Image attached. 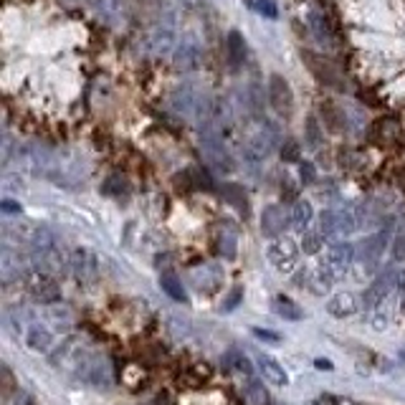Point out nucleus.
Returning <instances> with one entry per match:
<instances>
[{
  "label": "nucleus",
  "mask_w": 405,
  "mask_h": 405,
  "mask_svg": "<svg viewBox=\"0 0 405 405\" xmlns=\"http://www.w3.org/2000/svg\"><path fill=\"white\" fill-rule=\"evenodd\" d=\"M200 152H203V160L208 163V168H213L221 175H228V172L236 170V160L225 147L218 127H211V124L200 127Z\"/></svg>",
  "instance_id": "obj_1"
},
{
  "label": "nucleus",
  "mask_w": 405,
  "mask_h": 405,
  "mask_svg": "<svg viewBox=\"0 0 405 405\" xmlns=\"http://www.w3.org/2000/svg\"><path fill=\"white\" fill-rule=\"evenodd\" d=\"M76 377L94 387H109L115 382V370L109 357L104 355H94V352H84V355L76 357V368H74Z\"/></svg>",
  "instance_id": "obj_2"
},
{
  "label": "nucleus",
  "mask_w": 405,
  "mask_h": 405,
  "mask_svg": "<svg viewBox=\"0 0 405 405\" xmlns=\"http://www.w3.org/2000/svg\"><path fill=\"white\" fill-rule=\"evenodd\" d=\"M276 147H281L278 129L271 122H261L254 132H248L246 142H243V155H246L248 163H264Z\"/></svg>",
  "instance_id": "obj_3"
},
{
  "label": "nucleus",
  "mask_w": 405,
  "mask_h": 405,
  "mask_svg": "<svg viewBox=\"0 0 405 405\" xmlns=\"http://www.w3.org/2000/svg\"><path fill=\"white\" fill-rule=\"evenodd\" d=\"M266 94H269V107H271L278 117L289 119V117L294 115V91H291L289 81H286L281 74H271V76H269Z\"/></svg>",
  "instance_id": "obj_4"
},
{
  "label": "nucleus",
  "mask_w": 405,
  "mask_h": 405,
  "mask_svg": "<svg viewBox=\"0 0 405 405\" xmlns=\"http://www.w3.org/2000/svg\"><path fill=\"white\" fill-rule=\"evenodd\" d=\"M69 269H71L74 278L84 286L94 284L99 278V259L91 248H74L71 256H69Z\"/></svg>",
  "instance_id": "obj_5"
},
{
  "label": "nucleus",
  "mask_w": 405,
  "mask_h": 405,
  "mask_svg": "<svg viewBox=\"0 0 405 405\" xmlns=\"http://www.w3.org/2000/svg\"><path fill=\"white\" fill-rule=\"evenodd\" d=\"M25 291H28V297H33L41 304H56L61 299V289L56 276L43 271H30L25 276Z\"/></svg>",
  "instance_id": "obj_6"
},
{
  "label": "nucleus",
  "mask_w": 405,
  "mask_h": 405,
  "mask_svg": "<svg viewBox=\"0 0 405 405\" xmlns=\"http://www.w3.org/2000/svg\"><path fill=\"white\" fill-rule=\"evenodd\" d=\"M352 230H357V218L352 211H324L319 218V233L324 238L329 236H350Z\"/></svg>",
  "instance_id": "obj_7"
},
{
  "label": "nucleus",
  "mask_w": 405,
  "mask_h": 405,
  "mask_svg": "<svg viewBox=\"0 0 405 405\" xmlns=\"http://www.w3.org/2000/svg\"><path fill=\"white\" fill-rule=\"evenodd\" d=\"M147 46H150V54L160 56V59L175 54L177 38H175V25H172V20L165 18L160 20V23H155V28L150 30V38H147Z\"/></svg>",
  "instance_id": "obj_8"
},
{
  "label": "nucleus",
  "mask_w": 405,
  "mask_h": 405,
  "mask_svg": "<svg viewBox=\"0 0 405 405\" xmlns=\"http://www.w3.org/2000/svg\"><path fill=\"white\" fill-rule=\"evenodd\" d=\"M203 59H206V54H203L200 41H195V38H182V41H177L175 54H172V66H175L177 71H198V69L203 66Z\"/></svg>",
  "instance_id": "obj_9"
},
{
  "label": "nucleus",
  "mask_w": 405,
  "mask_h": 405,
  "mask_svg": "<svg viewBox=\"0 0 405 405\" xmlns=\"http://www.w3.org/2000/svg\"><path fill=\"white\" fill-rule=\"evenodd\" d=\"M269 261H271V266L281 274H289L291 269L297 266V259H299V248L297 243L291 241V238H276V241L269 246L266 251Z\"/></svg>",
  "instance_id": "obj_10"
},
{
  "label": "nucleus",
  "mask_w": 405,
  "mask_h": 405,
  "mask_svg": "<svg viewBox=\"0 0 405 405\" xmlns=\"http://www.w3.org/2000/svg\"><path fill=\"white\" fill-rule=\"evenodd\" d=\"M203 104H206V97H200L193 84H180L170 94V107L175 109L177 115H185V117L200 115Z\"/></svg>",
  "instance_id": "obj_11"
},
{
  "label": "nucleus",
  "mask_w": 405,
  "mask_h": 405,
  "mask_svg": "<svg viewBox=\"0 0 405 405\" xmlns=\"http://www.w3.org/2000/svg\"><path fill=\"white\" fill-rule=\"evenodd\" d=\"M289 223H291V216L281 206H269L261 213V233L266 238H274V241L284 236V230L289 228Z\"/></svg>",
  "instance_id": "obj_12"
},
{
  "label": "nucleus",
  "mask_w": 405,
  "mask_h": 405,
  "mask_svg": "<svg viewBox=\"0 0 405 405\" xmlns=\"http://www.w3.org/2000/svg\"><path fill=\"white\" fill-rule=\"evenodd\" d=\"M309 33H312V38L319 43L322 49H334L337 46V36H334L332 23H329V18L322 11L309 13Z\"/></svg>",
  "instance_id": "obj_13"
},
{
  "label": "nucleus",
  "mask_w": 405,
  "mask_h": 405,
  "mask_svg": "<svg viewBox=\"0 0 405 405\" xmlns=\"http://www.w3.org/2000/svg\"><path fill=\"white\" fill-rule=\"evenodd\" d=\"M387 243H390V228L377 230V233H372V236H368L360 243V259L365 261V266H372V264H377L382 259Z\"/></svg>",
  "instance_id": "obj_14"
},
{
  "label": "nucleus",
  "mask_w": 405,
  "mask_h": 405,
  "mask_svg": "<svg viewBox=\"0 0 405 405\" xmlns=\"http://www.w3.org/2000/svg\"><path fill=\"white\" fill-rule=\"evenodd\" d=\"M395 271H385V274H380V276L372 281V284L368 286V291L363 294V307L365 309H372V307H377V304L382 302V299L390 294V289H393V284H395Z\"/></svg>",
  "instance_id": "obj_15"
},
{
  "label": "nucleus",
  "mask_w": 405,
  "mask_h": 405,
  "mask_svg": "<svg viewBox=\"0 0 405 405\" xmlns=\"http://www.w3.org/2000/svg\"><path fill=\"white\" fill-rule=\"evenodd\" d=\"M129 11H132V18L142 25L160 23V18H163V0H129Z\"/></svg>",
  "instance_id": "obj_16"
},
{
  "label": "nucleus",
  "mask_w": 405,
  "mask_h": 405,
  "mask_svg": "<svg viewBox=\"0 0 405 405\" xmlns=\"http://www.w3.org/2000/svg\"><path fill=\"white\" fill-rule=\"evenodd\" d=\"M355 261V246L352 243H334L327 254V266L334 274H345Z\"/></svg>",
  "instance_id": "obj_17"
},
{
  "label": "nucleus",
  "mask_w": 405,
  "mask_h": 405,
  "mask_svg": "<svg viewBox=\"0 0 405 405\" xmlns=\"http://www.w3.org/2000/svg\"><path fill=\"white\" fill-rule=\"evenodd\" d=\"M360 309V302H357L355 294L350 291H342V294H334L327 302V312L334 317V319H345V317H352Z\"/></svg>",
  "instance_id": "obj_18"
},
{
  "label": "nucleus",
  "mask_w": 405,
  "mask_h": 405,
  "mask_svg": "<svg viewBox=\"0 0 405 405\" xmlns=\"http://www.w3.org/2000/svg\"><path fill=\"white\" fill-rule=\"evenodd\" d=\"M0 274H3V281L11 284L16 278H25L28 274L23 271V259H20L13 248H3V256H0Z\"/></svg>",
  "instance_id": "obj_19"
},
{
  "label": "nucleus",
  "mask_w": 405,
  "mask_h": 405,
  "mask_svg": "<svg viewBox=\"0 0 405 405\" xmlns=\"http://www.w3.org/2000/svg\"><path fill=\"white\" fill-rule=\"evenodd\" d=\"M225 54H228V61L230 66H243V61L248 56V49H246V38L238 33V30H230L228 36H225Z\"/></svg>",
  "instance_id": "obj_20"
},
{
  "label": "nucleus",
  "mask_w": 405,
  "mask_h": 405,
  "mask_svg": "<svg viewBox=\"0 0 405 405\" xmlns=\"http://www.w3.org/2000/svg\"><path fill=\"white\" fill-rule=\"evenodd\" d=\"M25 345L36 352H49L51 345H54V337H51V332L46 327L36 322V324H30L28 329H25Z\"/></svg>",
  "instance_id": "obj_21"
},
{
  "label": "nucleus",
  "mask_w": 405,
  "mask_h": 405,
  "mask_svg": "<svg viewBox=\"0 0 405 405\" xmlns=\"http://www.w3.org/2000/svg\"><path fill=\"white\" fill-rule=\"evenodd\" d=\"M160 289H163L172 302H180V304L188 302V294H185V286H182L180 276H175L172 271L160 274Z\"/></svg>",
  "instance_id": "obj_22"
},
{
  "label": "nucleus",
  "mask_w": 405,
  "mask_h": 405,
  "mask_svg": "<svg viewBox=\"0 0 405 405\" xmlns=\"http://www.w3.org/2000/svg\"><path fill=\"white\" fill-rule=\"evenodd\" d=\"M271 309H274V315L281 317V319H289V322H299V319H304L302 307H299L297 302H291L289 297H281V294L271 299Z\"/></svg>",
  "instance_id": "obj_23"
},
{
  "label": "nucleus",
  "mask_w": 405,
  "mask_h": 405,
  "mask_svg": "<svg viewBox=\"0 0 405 405\" xmlns=\"http://www.w3.org/2000/svg\"><path fill=\"white\" fill-rule=\"evenodd\" d=\"M129 0H91V6L97 11L99 18L109 20V23H115L117 18L122 16V11L127 8Z\"/></svg>",
  "instance_id": "obj_24"
},
{
  "label": "nucleus",
  "mask_w": 405,
  "mask_h": 405,
  "mask_svg": "<svg viewBox=\"0 0 405 405\" xmlns=\"http://www.w3.org/2000/svg\"><path fill=\"white\" fill-rule=\"evenodd\" d=\"M243 398H246V405H269V393L259 377H246Z\"/></svg>",
  "instance_id": "obj_25"
},
{
  "label": "nucleus",
  "mask_w": 405,
  "mask_h": 405,
  "mask_svg": "<svg viewBox=\"0 0 405 405\" xmlns=\"http://www.w3.org/2000/svg\"><path fill=\"white\" fill-rule=\"evenodd\" d=\"M289 216H291V225L297 230H304L309 223H312V218H315V208H312L309 200H297V203L291 206Z\"/></svg>",
  "instance_id": "obj_26"
},
{
  "label": "nucleus",
  "mask_w": 405,
  "mask_h": 405,
  "mask_svg": "<svg viewBox=\"0 0 405 405\" xmlns=\"http://www.w3.org/2000/svg\"><path fill=\"white\" fill-rule=\"evenodd\" d=\"M259 365H261V372H264V377H266L269 382H274V385H286V382H289L286 370L278 363H274V360H269V357H261Z\"/></svg>",
  "instance_id": "obj_27"
},
{
  "label": "nucleus",
  "mask_w": 405,
  "mask_h": 405,
  "mask_svg": "<svg viewBox=\"0 0 405 405\" xmlns=\"http://www.w3.org/2000/svg\"><path fill=\"white\" fill-rule=\"evenodd\" d=\"M225 365H228V370L238 372V375L254 377V365H251V360H248L246 355H241V352L230 350L228 355H225Z\"/></svg>",
  "instance_id": "obj_28"
},
{
  "label": "nucleus",
  "mask_w": 405,
  "mask_h": 405,
  "mask_svg": "<svg viewBox=\"0 0 405 405\" xmlns=\"http://www.w3.org/2000/svg\"><path fill=\"white\" fill-rule=\"evenodd\" d=\"M304 137H307V145L312 150H319L322 142H324V127H319V119L315 115L307 117V127H304Z\"/></svg>",
  "instance_id": "obj_29"
},
{
  "label": "nucleus",
  "mask_w": 405,
  "mask_h": 405,
  "mask_svg": "<svg viewBox=\"0 0 405 405\" xmlns=\"http://www.w3.org/2000/svg\"><path fill=\"white\" fill-rule=\"evenodd\" d=\"M243 102H246L248 107H251V112H254L256 119H261V115H264V89H261L259 84H248V86H246Z\"/></svg>",
  "instance_id": "obj_30"
},
{
  "label": "nucleus",
  "mask_w": 405,
  "mask_h": 405,
  "mask_svg": "<svg viewBox=\"0 0 405 405\" xmlns=\"http://www.w3.org/2000/svg\"><path fill=\"white\" fill-rule=\"evenodd\" d=\"M223 198L228 200L230 206H236L238 211H246L248 208V203H246V193H243V188L241 185H233V182H228V185H223Z\"/></svg>",
  "instance_id": "obj_31"
},
{
  "label": "nucleus",
  "mask_w": 405,
  "mask_h": 405,
  "mask_svg": "<svg viewBox=\"0 0 405 405\" xmlns=\"http://www.w3.org/2000/svg\"><path fill=\"white\" fill-rule=\"evenodd\" d=\"M218 246H221V254L225 256V259H236V246H238V238L233 230L223 228L221 230V238H218Z\"/></svg>",
  "instance_id": "obj_32"
},
{
  "label": "nucleus",
  "mask_w": 405,
  "mask_h": 405,
  "mask_svg": "<svg viewBox=\"0 0 405 405\" xmlns=\"http://www.w3.org/2000/svg\"><path fill=\"white\" fill-rule=\"evenodd\" d=\"M322 246H324V236L322 233H315V230H307L302 236V251L307 256H315L322 251Z\"/></svg>",
  "instance_id": "obj_33"
},
{
  "label": "nucleus",
  "mask_w": 405,
  "mask_h": 405,
  "mask_svg": "<svg viewBox=\"0 0 405 405\" xmlns=\"http://www.w3.org/2000/svg\"><path fill=\"white\" fill-rule=\"evenodd\" d=\"M102 193L109 195V198H122V195H127V182L122 180L119 175H112V177H107V180H104Z\"/></svg>",
  "instance_id": "obj_34"
},
{
  "label": "nucleus",
  "mask_w": 405,
  "mask_h": 405,
  "mask_svg": "<svg viewBox=\"0 0 405 405\" xmlns=\"http://www.w3.org/2000/svg\"><path fill=\"white\" fill-rule=\"evenodd\" d=\"M322 119L329 124V129H342L345 127V117H337V107L332 102L322 104Z\"/></svg>",
  "instance_id": "obj_35"
},
{
  "label": "nucleus",
  "mask_w": 405,
  "mask_h": 405,
  "mask_svg": "<svg viewBox=\"0 0 405 405\" xmlns=\"http://www.w3.org/2000/svg\"><path fill=\"white\" fill-rule=\"evenodd\" d=\"M251 8H254L259 16H264V18H276V16H278V8H276V3H274V0H256Z\"/></svg>",
  "instance_id": "obj_36"
},
{
  "label": "nucleus",
  "mask_w": 405,
  "mask_h": 405,
  "mask_svg": "<svg viewBox=\"0 0 405 405\" xmlns=\"http://www.w3.org/2000/svg\"><path fill=\"white\" fill-rule=\"evenodd\" d=\"M0 380H3V400H11V393L13 390H16V380H13V372H11V368H8V365H3V368H0Z\"/></svg>",
  "instance_id": "obj_37"
},
{
  "label": "nucleus",
  "mask_w": 405,
  "mask_h": 405,
  "mask_svg": "<svg viewBox=\"0 0 405 405\" xmlns=\"http://www.w3.org/2000/svg\"><path fill=\"white\" fill-rule=\"evenodd\" d=\"M299 142H294V139H286L284 145H281V158H284V163H297L299 160Z\"/></svg>",
  "instance_id": "obj_38"
},
{
  "label": "nucleus",
  "mask_w": 405,
  "mask_h": 405,
  "mask_svg": "<svg viewBox=\"0 0 405 405\" xmlns=\"http://www.w3.org/2000/svg\"><path fill=\"white\" fill-rule=\"evenodd\" d=\"M251 334L261 339V342H266V345H281V334L274 332V329H261V327H254Z\"/></svg>",
  "instance_id": "obj_39"
},
{
  "label": "nucleus",
  "mask_w": 405,
  "mask_h": 405,
  "mask_svg": "<svg viewBox=\"0 0 405 405\" xmlns=\"http://www.w3.org/2000/svg\"><path fill=\"white\" fill-rule=\"evenodd\" d=\"M0 211L6 213V216H20V203H16V200H11V198H3L0 200Z\"/></svg>",
  "instance_id": "obj_40"
},
{
  "label": "nucleus",
  "mask_w": 405,
  "mask_h": 405,
  "mask_svg": "<svg viewBox=\"0 0 405 405\" xmlns=\"http://www.w3.org/2000/svg\"><path fill=\"white\" fill-rule=\"evenodd\" d=\"M393 259H395V261H403V259H405V233H400V236L395 238Z\"/></svg>",
  "instance_id": "obj_41"
},
{
  "label": "nucleus",
  "mask_w": 405,
  "mask_h": 405,
  "mask_svg": "<svg viewBox=\"0 0 405 405\" xmlns=\"http://www.w3.org/2000/svg\"><path fill=\"white\" fill-rule=\"evenodd\" d=\"M299 172H302V180H304V182H312V180H315V168H312L309 163H302V170H299Z\"/></svg>",
  "instance_id": "obj_42"
},
{
  "label": "nucleus",
  "mask_w": 405,
  "mask_h": 405,
  "mask_svg": "<svg viewBox=\"0 0 405 405\" xmlns=\"http://www.w3.org/2000/svg\"><path fill=\"white\" fill-rule=\"evenodd\" d=\"M238 302H241V289H233V291H230V299L223 304V309H233Z\"/></svg>",
  "instance_id": "obj_43"
},
{
  "label": "nucleus",
  "mask_w": 405,
  "mask_h": 405,
  "mask_svg": "<svg viewBox=\"0 0 405 405\" xmlns=\"http://www.w3.org/2000/svg\"><path fill=\"white\" fill-rule=\"evenodd\" d=\"M372 327H375V329H385V327H387V315H375Z\"/></svg>",
  "instance_id": "obj_44"
},
{
  "label": "nucleus",
  "mask_w": 405,
  "mask_h": 405,
  "mask_svg": "<svg viewBox=\"0 0 405 405\" xmlns=\"http://www.w3.org/2000/svg\"><path fill=\"white\" fill-rule=\"evenodd\" d=\"M16 405H38V403H36V400H33V398H30V395H18Z\"/></svg>",
  "instance_id": "obj_45"
},
{
  "label": "nucleus",
  "mask_w": 405,
  "mask_h": 405,
  "mask_svg": "<svg viewBox=\"0 0 405 405\" xmlns=\"http://www.w3.org/2000/svg\"><path fill=\"white\" fill-rule=\"evenodd\" d=\"M400 289H403V304H405V271L400 274Z\"/></svg>",
  "instance_id": "obj_46"
}]
</instances>
